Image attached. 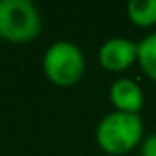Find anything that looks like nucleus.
Returning a JSON list of instances; mask_svg holds the SVG:
<instances>
[{"mask_svg":"<svg viewBox=\"0 0 156 156\" xmlns=\"http://www.w3.org/2000/svg\"><path fill=\"white\" fill-rule=\"evenodd\" d=\"M143 136V121L140 114L129 112H110L107 114L96 129L98 145L108 154H125L130 152Z\"/></svg>","mask_w":156,"mask_h":156,"instance_id":"obj_1","label":"nucleus"},{"mask_svg":"<svg viewBox=\"0 0 156 156\" xmlns=\"http://www.w3.org/2000/svg\"><path fill=\"white\" fill-rule=\"evenodd\" d=\"M87 61L83 50L72 41H55L42 57V70L57 87H72L81 81Z\"/></svg>","mask_w":156,"mask_h":156,"instance_id":"obj_2","label":"nucleus"},{"mask_svg":"<svg viewBox=\"0 0 156 156\" xmlns=\"http://www.w3.org/2000/svg\"><path fill=\"white\" fill-rule=\"evenodd\" d=\"M41 13L30 0H0V37L8 42H28L41 33Z\"/></svg>","mask_w":156,"mask_h":156,"instance_id":"obj_3","label":"nucleus"},{"mask_svg":"<svg viewBox=\"0 0 156 156\" xmlns=\"http://www.w3.org/2000/svg\"><path fill=\"white\" fill-rule=\"evenodd\" d=\"M99 64L108 72H123L138 62V42L125 37L107 39L98 51Z\"/></svg>","mask_w":156,"mask_h":156,"instance_id":"obj_4","label":"nucleus"},{"mask_svg":"<svg viewBox=\"0 0 156 156\" xmlns=\"http://www.w3.org/2000/svg\"><path fill=\"white\" fill-rule=\"evenodd\" d=\"M110 103L114 105V110L118 112H129V114H140L143 108V90L141 87L130 79V77H119L110 85L108 90Z\"/></svg>","mask_w":156,"mask_h":156,"instance_id":"obj_5","label":"nucleus"},{"mask_svg":"<svg viewBox=\"0 0 156 156\" xmlns=\"http://www.w3.org/2000/svg\"><path fill=\"white\" fill-rule=\"evenodd\" d=\"M127 17L132 24L149 28L156 24V0H130L127 4Z\"/></svg>","mask_w":156,"mask_h":156,"instance_id":"obj_6","label":"nucleus"},{"mask_svg":"<svg viewBox=\"0 0 156 156\" xmlns=\"http://www.w3.org/2000/svg\"><path fill=\"white\" fill-rule=\"evenodd\" d=\"M138 64L152 81H156V31L138 42Z\"/></svg>","mask_w":156,"mask_h":156,"instance_id":"obj_7","label":"nucleus"},{"mask_svg":"<svg viewBox=\"0 0 156 156\" xmlns=\"http://www.w3.org/2000/svg\"><path fill=\"white\" fill-rule=\"evenodd\" d=\"M141 156H156V132L141 143Z\"/></svg>","mask_w":156,"mask_h":156,"instance_id":"obj_8","label":"nucleus"}]
</instances>
